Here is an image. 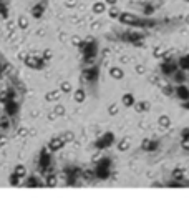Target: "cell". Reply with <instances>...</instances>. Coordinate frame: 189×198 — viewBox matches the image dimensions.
<instances>
[{
  "mask_svg": "<svg viewBox=\"0 0 189 198\" xmlns=\"http://www.w3.org/2000/svg\"><path fill=\"white\" fill-rule=\"evenodd\" d=\"M118 22L126 27H138V28H144V30L161 25V20L149 19V17H139L136 14H131V12H121L120 17H118Z\"/></svg>",
  "mask_w": 189,
  "mask_h": 198,
  "instance_id": "1",
  "label": "cell"
},
{
  "mask_svg": "<svg viewBox=\"0 0 189 198\" xmlns=\"http://www.w3.org/2000/svg\"><path fill=\"white\" fill-rule=\"evenodd\" d=\"M81 48V55H83V63H85V67H90L94 63V60H96V57H98V52H100V43H98V40H85L83 45L80 47Z\"/></svg>",
  "mask_w": 189,
  "mask_h": 198,
  "instance_id": "2",
  "label": "cell"
},
{
  "mask_svg": "<svg viewBox=\"0 0 189 198\" xmlns=\"http://www.w3.org/2000/svg\"><path fill=\"white\" fill-rule=\"evenodd\" d=\"M111 167H113V160L108 158V156H103L96 161V167H94V180H108L111 175Z\"/></svg>",
  "mask_w": 189,
  "mask_h": 198,
  "instance_id": "3",
  "label": "cell"
},
{
  "mask_svg": "<svg viewBox=\"0 0 189 198\" xmlns=\"http://www.w3.org/2000/svg\"><path fill=\"white\" fill-rule=\"evenodd\" d=\"M81 78H83L91 88H94L96 83H98V80H100V65L93 63V65H90V67H85L83 70H81Z\"/></svg>",
  "mask_w": 189,
  "mask_h": 198,
  "instance_id": "4",
  "label": "cell"
},
{
  "mask_svg": "<svg viewBox=\"0 0 189 198\" xmlns=\"http://www.w3.org/2000/svg\"><path fill=\"white\" fill-rule=\"evenodd\" d=\"M118 38L121 42H128V43H141L143 40L146 38V33L144 32H136V30H128V32H123L118 35Z\"/></svg>",
  "mask_w": 189,
  "mask_h": 198,
  "instance_id": "5",
  "label": "cell"
},
{
  "mask_svg": "<svg viewBox=\"0 0 189 198\" xmlns=\"http://www.w3.org/2000/svg\"><path fill=\"white\" fill-rule=\"evenodd\" d=\"M159 70L164 77H173V75L179 70V65H178V60H173V58H166L159 63Z\"/></svg>",
  "mask_w": 189,
  "mask_h": 198,
  "instance_id": "6",
  "label": "cell"
},
{
  "mask_svg": "<svg viewBox=\"0 0 189 198\" xmlns=\"http://www.w3.org/2000/svg\"><path fill=\"white\" fill-rule=\"evenodd\" d=\"M51 168V151L48 148H43L38 156V170L42 173H48Z\"/></svg>",
  "mask_w": 189,
  "mask_h": 198,
  "instance_id": "7",
  "label": "cell"
},
{
  "mask_svg": "<svg viewBox=\"0 0 189 198\" xmlns=\"http://www.w3.org/2000/svg\"><path fill=\"white\" fill-rule=\"evenodd\" d=\"M115 142H116L115 133H113V132H106V133H103V135L96 140V142H94V148H98V150L110 148Z\"/></svg>",
  "mask_w": 189,
  "mask_h": 198,
  "instance_id": "8",
  "label": "cell"
},
{
  "mask_svg": "<svg viewBox=\"0 0 189 198\" xmlns=\"http://www.w3.org/2000/svg\"><path fill=\"white\" fill-rule=\"evenodd\" d=\"M23 62H25V65L32 70H43L46 67V60H43V58L38 57V55H27L23 58Z\"/></svg>",
  "mask_w": 189,
  "mask_h": 198,
  "instance_id": "9",
  "label": "cell"
},
{
  "mask_svg": "<svg viewBox=\"0 0 189 198\" xmlns=\"http://www.w3.org/2000/svg\"><path fill=\"white\" fill-rule=\"evenodd\" d=\"M3 112L5 115L8 116V118H15V116H19L20 113V102H17V98L15 100H8L7 103H3Z\"/></svg>",
  "mask_w": 189,
  "mask_h": 198,
  "instance_id": "10",
  "label": "cell"
},
{
  "mask_svg": "<svg viewBox=\"0 0 189 198\" xmlns=\"http://www.w3.org/2000/svg\"><path fill=\"white\" fill-rule=\"evenodd\" d=\"M159 147H161V142H159V140L144 138L143 142H141V150H143V151H148V153H153V151H156Z\"/></svg>",
  "mask_w": 189,
  "mask_h": 198,
  "instance_id": "11",
  "label": "cell"
},
{
  "mask_svg": "<svg viewBox=\"0 0 189 198\" xmlns=\"http://www.w3.org/2000/svg\"><path fill=\"white\" fill-rule=\"evenodd\" d=\"M45 7H46V2L43 0V2H37L33 5V7L30 8V15L33 17V19H42L43 14H45Z\"/></svg>",
  "mask_w": 189,
  "mask_h": 198,
  "instance_id": "12",
  "label": "cell"
},
{
  "mask_svg": "<svg viewBox=\"0 0 189 198\" xmlns=\"http://www.w3.org/2000/svg\"><path fill=\"white\" fill-rule=\"evenodd\" d=\"M174 97H176V98H179L181 102L189 100V87H186L184 83L178 85V87L174 88Z\"/></svg>",
  "mask_w": 189,
  "mask_h": 198,
  "instance_id": "13",
  "label": "cell"
},
{
  "mask_svg": "<svg viewBox=\"0 0 189 198\" xmlns=\"http://www.w3.org/2000/svg\"><path fill=\"white\" fill-rule=\"evenodd\" d=\"M65 172V177H78L81 178V175H83V168L76 167V165H67L63 168Z\"/></svg>",
  "mask_w": 189,
  "mask_h": 198,
  "instance_id": "14",
  "label": "cell"
},
{
  "mask_svg": "<svg viewBox=\"0 0 189 198\" xmlns=\"http://www.w3.org/2000/svg\"><path fill=\"white\" fill-rule=\"evenodd\" d=\"M65 145H67V143H65L63 140H62V137H55V138H51L50 142H48L46 148H48L50 151H58V150H62Z\"/></svg>",
  "mask_w": 189,
  "mask_h": 198,
  "instance_id": "15",
  "label": "cell"
},
{
  "mask_svg": "<svg viewBox=\"0 0 189 198\" xmlns=\"http://www.w3.org/2000/svg\"><path fill=\"white\" fill-rule=\"evenodd\" d=\"M23 185L28 186V188H38V186H45V180H40L38 177H28Z\"/></svg>",
  "mask_w": 189,
  "mask_h": 198,
  "instance_id": "16",
  "label": "cell"
},
{
  "mask_svg": "<svg viewBox=\"0 0 189 198\" xmlns=\"http://www.w3.org/2000/svg\"><path fill=\"white\" fill-rule=\"evenodd\" d=\"M134 103H136V100H134L133 93H125V95L121 97V105H123V107L131 108V107H134Z\"/></svg>",
  "mask_w": 189,
  "mask_h": 198,
  "instance_id": "17",
  "label": "cell"
},
{
  "mask_svg": "<svg viewBox=\"0 0 189 198\" xmlns=\"http://www.w3.org/2000/svg\"><path fill=\"white\" fill-rule=\"evenodd\" d=\"M108 73H110V77L113 78V80H121L123 77H125V73H123L121 67H111Z\"/></svg>",
  "mask_w": 189,
  "mask_h": 198,
  "instance_id": "18",
  "label": "cell"
},
{
  "mask_svg": "<svg viewBox=\"0 0 189 198\" xmlns=\"http://www.w3.org/2000/svg\"><path fill=\"white\" fill-rule=\"evenodd\" d=\"M93 12L94 14H105L106 12V3L103 2V0H96V2L93 3Z\"/></svg>",
  "mask_w": 189,
  "mask_h": 198,
  "instance_id": "19",
  "label": "cell"
},
{
  "mask_svg": "<svg viewBox=\"0 0 189 198\" xmlns=\"http://www.w3.org/2000/svg\"><path fill=\"white\" fill-rule=\"evenodd\" d=\"M178 65L182 72H189V54L187 55H182L179 60H178Z\"/></svg>",
  "mask_w": 189,
  "mask_h": 198,
  "instance_id": "20",
  "label": "cell"
},
{
  "mask_svg": "<svg viewBox=\"0 0 189 198\" xmlns=\"http://www.w3.org/2000/svg\"><path fill=\"white\" fill-rule=\"evenodd\" d=\"M45 186H48V188H51V186H57V177H55V173H45Z\"/></svg>",
  "mask_w": 189,
  "mask_h": 198,
  "instance_id": "21",
  "label": "cell"
},
{
  "mask_svg": "<svg viewBox=\"0 0 189 198\" xmlns=\"http://www.w3.org/2000/svg\"><path fill=\"white\" fill-rule=\"evenodd\" d=\"M134 110H136V112H139V113L148 112V110H149V102H146V100L136 102V103H134Z\"/></svg>",
  "mask_w": 189,
  "mask_h": 198,
  "instance_id": "22",
  "label": "cell"
},
{
  "mask_svg": "<svg viewBox=\"0 0 189 198\" xmlns=\"http://www.w3.org/2000/svg\"><path fill=\"white\" fill-rule=\"evenodd\" d=\"M173 78H174V82H176V83H178V85L184 83V82H186V72H182V70L179 68L178 72H176V73L173 75Z\"/></svg>",
  "mask_w": 189,
  "mask_h": 198,
  "instance_id": "23",
  "label": "cell"
},
{
  "mask_svg": "<svg viewBox=\"0 0 189 198\" xmlns=\"http://www.w3.org/2000/svg\"><path fill=\"white\" fill-rule=\"evenodd\" d=\"M73 98H75V102H76V103H83V102H85V98H86V92H85L83 88H78V90L75 92Z\"/></svg>",
  "mask_w": 189,
  "mask_h": 198,
  "instance_id": "24",
  "label": "cell"
},
{
  "mask_svg": "<svg viewBox=\"0 0 189 198\" xmlns=\"http://www.w3.org/2000/svg\"><path fill=\"white\" fill-rule=\"evenodd\" d=\"M60 93H62L60 90H51V92H48V93L45 95V100H46V102H55L57 98L60 97Z\"/></svg>",
  "mask_w": 189,
  "mask_h": 198,
  "instance_id": "25",
  "label": "cell"
},
{
  "mask_svg": "<svg viewBox=\"0 0 189 198\" xmlns=\"http://www.w3.org/2000/svg\"><path fill=\"white\" fill-rule=\"evenodd\" d=\"M20 180L22 178L14 172V173H10V177H8V183H10V186H19L20 185Z\"/></svg>",
  "mask_w": 189,
  "mask_h": 198,
  "instance_id": "26",
  "label": "cell"
},
{
  "mask_svg": "<svg viewBox=\"0 0 189 198\" xmlns=\"http://www.w3.org/2000/svg\"><path fill=\"white\" fill-rule=\"evenodd\" d=\"M17 27L22 28V30H25V28L28 27V20H27L25 15H20L19 19H17Z\"/></svg>",
  "mask_w": 189,
  "mask_h": 198,
  "instance_id": "27",
  "label": "cell"
},
{
  "mask_svg": "<svg viewBox=\"0 0 189 198\" xmlns=\"http://www.w3.org/2000/svg\"><path fill=\"white\" fill-rule=\"evenodd\" d=\"M60 92L62 93H72L73 92V87L70 82H62V85H60Z\"/></svg>",
  "mask_w": 189,
  "mask_h": 198,
  "instance_id": "28",
  "label": "cell"
},
{
  "mask_svg": "<svg viewBox=\"0 0 189 198\" xmlns=\"http://www.w3.org/2000/svg\"><path fill=\"white\" fill-rule=\"evenodd\" d=\"M14 172H15L17 175H19V177H20V178H25V177H27V175H28V172H27V168H25V167H23V165H17Z\"/></svg>",
  "mask_w": 189,
  "mask_h": 198,
  "instance_id": "29",
  "label": "cell"
},
{
  "mask_svg": "<svg viewBox=\"0 0 189 198\" xmlns=\"http://www.w3.org/2000/svg\"><path fill=\"white\" fill-rule=\"evenodd\" d=\"M169 125H171V120H169L168 115H161V116H159V127H161V128H168Z\"/></svg>",
  "mask_w": 189,
  "mask_h": 198,
  "instance_id": "30",
  "label": "cell"
},
{
  "mask_svg": "<svg viewBox=\"0 0 189 198\" xmlns=\"http://www.w3.org/2000/svg\"><path fill=\"white\" fill-rule=\"evenodd\" d=\"M121 14V10L120 8H116V5H113L111 8H108V15H110V19H118Z\"/></svg>",
  "mask_w": 189,
  "mask_h": 198,
  "instance_id": "31",
  "label": "cell"
},
{
  "mask_svg": "<svg viewBox=\"0 0 189 198\" xmlns=\"http://www.w3.org/2000/svg\"><path fill=\"white\" fill-rule=\"evenodd\" d=\"M154 5H151V3H144V7H143V14L146 15V17H149V15H153L154 14Z\"/></svg>",
  "mask_w": 189,
  "mask_h": 198,
  "instance_id": "32",
  "label": "cell"
},
{
  "mask_svg": "<svg viewBox=\"0 0 189 198\" xmlns=\"http://www.w3.org/2000/svg\"><path fill=\"white\" fill-rule=\"evenodd\" d=\"M129 148V138H123L120 143H118V150L120 151H126Z\"/></svg>",
  "mask_w": 189,
  "mask_h": 198,
  "instance_id": "33",
  "label": "cell"
},
{
  "mask_svg": "<svg viewBox=\"0 0 189 198\" xmlns=\"http://www.w3.org/2000/svg\"><path fill=\"white\" fill-rule=\"evenodd\" d=\"M53 112H55V116H63L65 113H67V108H65L63 105H55Z\"/></svg>",
  "mask_w": 189,
  "mask_h": 198,
  "instance_id": "34",
  "label": "cell"
},
{
  "mask_svg": "<svg viewBox=\"0 0 189 198\" xmlns=\"http://www.w3.org/2000/svg\"><path fill=\"white\" fill-rule=\"evenodd\" d=\"M173 178H176V180H184V178H186L184 170H181V168H176V170L173 172Z\"/></svg>",
  "mask_w": 189,
  "mask_h": 198,
  "instance_id": "35",
  "label": "cell"
},
{
  "mask_svg": "<svg viewBox=\"0 0 189 198\" xmlns=\"http://www.w3.org/2000/svg\"><path fill=\"white\" fill-rule=\"evenodd\" d=\"M118 112H120V107H118L116 103H113V105H110V107H108V115L115 116V115H118Z\"/></svg>",
  "mask_w": 189,
  "mask_h": 198,
  "instance_id": "36",
  "label": "cell"
},
{
  "mask_svg": "<svg viewBox=\"0 0 189 198\" xmlns=\"http://www.w3.org/2000/svg\"><path fill=\"white\" fill-rule=\"evenodd\" d=\"M163 93L164 95H174V87H173V83H169V85H166V87H163Z\"/></svg>",
  "mask_w": 189,
  "mask_h": 198,
  "instance_id": "37",
  "label": "cell"
},
{
  "mask_svg": "<svg viewBox=\"0 0 189 198\" xmlns=\"http://www.w3.org/2000/svg\"><path fill=\"white\" fill-rule=\"evenodd\" d=\"M73 138H75V135L72 132H65V135H62V140L65 143H68V142H73Z\"/></svg>",
  "mask_w": 189,
  "mask_h": 198,
  "instance_id": "38",
  "label": "cell"
},
{
  "mask_svg": "<svg viewBox=\"0 0 189 198\" xmlns=\"http://www.w3.org/2000/svg\"><path fill=\"white\" fill-rule=\"evenodd\" d=\"M181 140H182V143L189 142V128H182L181 130Z\"/></svg>",
  "mask_w": 189,
  "mask_h": 198,
  "instance_id": "39",
  "label": "cell"
},
{
  "mask_svg": "<svg viewBox=\"0 0 189 198\" xmlns=\"http://www.w3.org/2000/svg\"><path fill=\"white\" fill-rule=\"evenodd\" d=\"M8 116H5V118H2L0 120V128H2V130H7V128L10 127V123H8Z\"/></svg>",
  "mask_w": 189,
  "mask_h": 198,
  "instance_id": "40",
  "label": "cell"
},
{
  "mask_svg": "<svg viewBox=\"0 0 189 198\" xmlns=\"http://www.w3.org/2000/svg\"><path fill=\"white\" fill-rule=\"evenodd\" d=\"M51 57H53V55H51V50H45L43 54H42V58H43V60H50Z\"/></svg>",
  "mask_w": 189,
  "mask_h": 198,
  "instance_id": "41",
  "label": "cell"
},
{
  "mask_svg": "<svg viewBox=\"0 0 189 198\" xmlns=\"http://www.w3.org/2000/svg\"><path fill=\"white\" fill-rule=\"evenodd\" d=\"M136 72H138L139 75H143V73L146 72V68H144V65H136Z\"/></svg>",
  "mask_w": 189,
  "mask_h": 198,
  "instance_id": "42",
  "label": "cell"
},
{
  "mask_svg": "<svg viewBox=\"0 0 189 198\" xmlns=\"http://www.w3.org/2000/svg\"><path fill=\"white\" fill-rule=\"evenodd\" d=\"M5 143H7V137H5V135H0V147H3Z\"/></svg>",
  "mask_w": 189,
  "mask_h": 198,
  "instance_id": "43",
  "label": "cell"
},
{
  "mask_svg": "<svg viewBox=\"0 0 189 198\" xmlns=\"http://www.w3.org/2000/svg\"><path fill=\"white\" fill-rule=\"evenodd\" d=\"M103 2H105L106 5H111V7H113V5L118 3V0H103Z\"/></svg>",
  "mask_w": 189,
  "mask_h": 198,
  "instance_id": "44",
  "label": "cell"
},
{
  "mask_svg": "<svg viewBox=\"0 0 189 198\" xmlns=\"http://www.w3.org/2000/svg\"><path fill=\"white\" fill-rule=\"evenodd\" d=\"M181 107L184 108V110H189V100H184V102L181 103Z\"/></svg>",
  "mask_w": 189,
  "mask_h": 198,
  "instance_id": "45",
  "label": "cell"
},
{
  "mask_svg": "<svg viewBox=\"0 0 189 198\" xmlns=\"http://www.w3.org/2000/svg\"><path fill=\"white\" fill-rule=\"evenodd\" d=\"M161 55H164V54H163V50H159V48H156V50H154V57H158V58H159V57H161Z\"/></svg>",
  "mask_w": 189,
  "mask_h": 198,
  "instance_id": "46",
  "label": "cell"
},
{
  "mask_svg": "<svg viewBox=\"0 0 189 198\" xmlns=\"http://www.w3.org/2000/svg\"><path fill=\"white\" fill-rule=\"evenodd\" d=\"M3 73V67H2V62H0V75Z\"/></svg>",
  "mask_w": 189,
  "mask_h": 198,
  "instance_id": "47",
  "label": "cell"
},
{
  "mask_svg": "<svg viewBox=\"0 0 189 198\" xmlns=\"http://www.w3.org/2000/svg\"><path fill=\"white\" fill-rule=\"evenodd\" d=\"M186 23H187V25H189V15L186 17Z\"/></svg>",
  "mask_w": 189,
  "mask_h": 198,
  "instance_id": "48",
  "label": "cell"
},
{
  "mask_svg": "<svg viewBox=\"0 0 189 198\" xmlns=\"http://www.w3.org/2000/svg\"><path fill=\"white\" fill-rule=\"evenodd\" d=\"M184 2H187V3H189V0H184Z\"/></svg>",
  "mask_w": 189,
  "mask_h": 198,
  "instance_id": "49",
  "label": "cell"
}]
</instances>
